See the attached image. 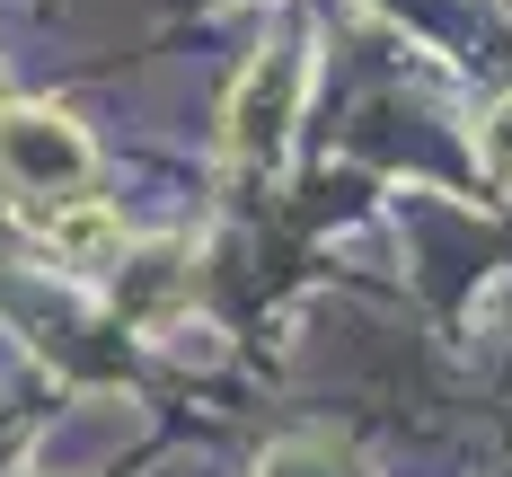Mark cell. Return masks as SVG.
Here are the masks:
<instances>
[{
    "instance_id": "6da1fadb",
    "label": "cell",
    "mask_w": 512,
    "mask_h": 477,
    "mask_svg": "<svg viewBox=\"0 0 512 477\" xmlns=\"http://www.w3.org/2000/svg\"><path fill=\"white\" fill-rule=\"evenodd\" d=\"M89 177H98V151L62 106H27V98L0 106V186L18 195V212L80 204Z\"/></svg>"
},
{
    "instance_id": "7a4b0ae2",
    "label": "cell",
    "mask_w": 512,
    "mask_h": 477,
    "mask_svg": "<svg viewBox=\"0 0 512 477\" xmlns=\"http://www.w3.org/2000/svg\"><path fill=\"white\" fill-rule=\"evenodd\" d=\"M301 89H309V62L292 45L256 53L248 71H239V89H230V115H221V142L239 159H274L292 142V115H301Z\"/></svg>"
},
{
    "instance_id": "3957f363",
    "label": "cell",
    "mask_w": 512,
    "mask_h": 477,
    "mask_svg": "<svg viewBox=\"0 0 512 477\" xmlns=\"http://www.w3.org/2000/svg\"><path fill=\"white\" fill-rule=\"evenodd\" d=\"M477 177H486V186L512 204V98L486 106V124H477Z\"/></svg>"
},
{
    "instance_id": "277c9868",
    "label": "cell",
    "mask_w": 512,
    "mask_h": 477,
    "mask_svg": "<svg viewBox=\"0 0 512 477\" xmlns=\"http://www.w3.org/2000/svg\"><path fill=\"white\" fill-rule=\"evenodd\" d=\"M0 106H9V98H0Z\"/></svg>"
}]
</instances>
